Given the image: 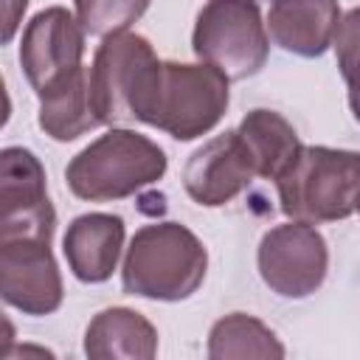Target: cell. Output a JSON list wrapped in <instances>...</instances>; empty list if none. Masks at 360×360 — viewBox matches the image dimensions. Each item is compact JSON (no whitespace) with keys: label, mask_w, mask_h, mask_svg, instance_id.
<instances>
[{"label":"cell","mask_w":360,"mask_h":360,"mask_svg":"<svg viewBox=\"0 0 360 360\" xmlns=\"http://www.w3.org/2000/svg\"><path fill=\"white\" fill-rule=\"evenodd\" d=\"M163 62L152 42L135 31L110 34L96 48L90 76V104L101 124H152Z\"/></svg>","instance_id":"1"},{"label":"cell","mask_w":360,"mask_h":360,"mask_svg":"<svg viewBox=\"0 0 360 360\" xmlns=\"http://www.w3.org/2000/svg\"><path fill=\"white\" fill-rule=\"evenodd\" d=\"M208 273V250L200 236L180 222H152L135 231L121 264L127 295L149 301H186Z\"/></svg>","instance_id":"2"},{"label":"cell","mask_w":360,"mask_h":360,"mask_svg":"<svg viewBox=\"0 0 360 360\" xmlns=\"http://www.w3.org/2000/svg\"><path fill=\"white\" fill-rule=\"evenodd\" d=\"M169 169L166 152L129 127H110L65 169L68 188L84 202H112L158 183Z\"/></svg>","instance_id":"3"},{"label":"cell","mask_w":360,"mask_h":360,"mask_svg":"<svg viewBox=\"0 0 360 360\" xmlns=\"http://www.w3.org/2000/svg\"><path fill=\"white\" fill-rule=\"evenodd\" d=\"M276 188L287 219L309 225L346 219L360 211V152L304 146Z\"/></svg>","instance_id":"4"},{"label":"cell","mask_w":360,"mask_h":360,"mask_svg":"<svg viewBox=\"0 0 360 360\" xmlns=\"http://www.w3.org/2000/svg\"><path fill=\"white\" fill-rule=\"evenodd\" d=\"M191 51L231 82L256 76L270 53L267 22L256 0H205L191 31Z\"/></svg>","instance_id":"5"},{"label":"cell","mask_w":360,"mask_h":360,"mask_svg":"<svg viewBox=\"0 0 360 360\" xmlns=\"http://www.w3.org/2000/svg\"><path fill=\"white\" fill-rule=\"evenodd\" d=\"M231 104V79L205 62H163L155 101V129L174 141L208 135Z\"/></svg>","instance_id":"6"},{"label":"cell","mask_w":360,"mask_h":360,"mask_svg":"<svg viewBox=\"0 0 360 360\" xmlns=\"http://www.w3.org/2000/svg\"><path fill=\"white\" fill-rule=\"evenodd\" d=\"M256 264L270 292L298 301L321 290L326 281L329 248L315 225L290 219L262 236Z\"/></svg>","instance_id":"7"},{"label":"cell","mask_w":360,"mask_h":360,"mask_svg":"<svg viewBox=\"0 0 360 360\" xmlns=\"http://www.w3.org/2000/svg\"><path fill=\"white\" fill-rule=\"evenodd\" d=\"M84 37L87 31L82 28L76 11H68L65 6H48L25 22L20 65L37 98L84 68Z\"/></svg>","instance_id":"8"},{"label":"cell","mask_w":360,"mask_h":360,"mask_svg":"<svg viewBox=\"0 0 360 360\" xmlns=\"http://www.w3.org/2000/svg\"><path fill=\"white\" fill-rule=\"evenodd\" d=\"M45 169L25 146L0 152V239H51L56 211Z\"/></svg>","instance_id":"9"},{"label":"cell","mask_w":360,"mask_h":360,"mask_svg":"<svg viewBox=\"0 0 360 360\" xmlns=\"http://www.w3.org/2000/svg\"><path fill=\"white\" fill-rule=\"evenodd\" d=\"M0 295L34 318L62 307L65 287L51 239H0Z\"/></svg>","instance_id":"10"},{"label":"cell","mask_w":360,"mask_h":360,"mask_svg":"<svg viewBox=\"0 0 360 360\" xmlns=\"http://www.w3.org/2000/svg\"><path fill=\"white\" fill-rule=\"evenodd\" d=\"M253 177L256 169L239 132L228 129L191 152L183 169V188L197 205L219 208L239 197Z\"/></svg>","instance_id":"11"},{"label":"cell","mask_w":360,"mask_h":360,"mask_svg":"<svg viewBox=\"0 0 360 360\" xmlns=\"http://www.w3.org/2000/svg\"><path fill=\"white\" fill-rule=\"evenodd\" d=\"M340 17L338 0H270L264 22L273 45L287 53L315 59L332 48Z\"/></svg>","instance_id":"12"},{"label":"cell","mask_w":360,"mask_h":360,"mask_svg":"<svg viewBox=\"0 0 360 360\" xmlns=\"http://www.w3.org/2000/svg\"><path fill=\"white\" fill-rule=\"evenodd\" d=\"M127 225L118 214L90 211L76 217L62 239V250L70 273L84 284L107 281L121 259Z\"/></svg>","instance_id":"13"},{"label":"cell","mask_w":360,"mask_h":360,"mask_svg":"<svg viewBox=\"0 0 360 360\" xmlns=\"http://www.w3.org/2000/svg\"><path fill=\"white\" fill-rule=\"evenodd\" d=\"M84 354L90 360H152L158 354V329L138 309L107 307L84 329Z\"/></svg>","instance_id":"14"},{"label":"cell","mask_w":360,"mask_h":360,"mask_svg":"<svg viewBox=\"0 0 360 360\" xmlns=\"http://www.w3.org/2000/svg\"><path fill=\"white\" fill-rule=\"evenodd\" d=\"M236 132L253 160L256 177H264V180H278L304 149L295 127L281 112L264 110V107L250 110L239 121Z\"/></svg>","instance_id":"15"},{"label":"cell","mask_w":360,"mask_h":360,"mask_svg":"<svg viewBox=\"0 0 360 360\" xmlns=\"http://www.w3.org/2000/svg\"><path fill=\"white\" fill-rule=\"evenodd\" d=\"M37 124H39V129L48 138H53L59 143L76 141L84 132L101 127V121L96 118L93 104H90V76H87V68H79L73 76L59 82L45 96H39Z\"/></svg>","instance_id":"16"},{"label":"cell","mask_w":360,"mask_h":360,"mask_svg":"<svg viewBox=\"0 0 360 360\" xmlns=\"http://www.w3.org/2000/svg\"><path fill=\"white\" fill-rule=\"evenodd\" d=\"M287 354L276 332L248 312L219 318L208 332L211 360H281Z\"/></svg>","instance_id":"17"},{"label":"cell","mask_w":360,"mask_h":360,"mask_svg":"<svg viewBox=\"0 0 360 360\" xmlns=\"http://www.w3.org/2000/svg\"><path fill=\"white\" fill-rule=\"evenodd\" d=\"M152 0H73V11L87 37H110L129 31Z\"/></svg>","instance_id":"18"},{"label":"cell","mask_w":360,"mask_h":360,"mask_svg":"<svg viewBox=\"0 0 360 360\" xmlns=\"http://www.w3.org/2000/svg\"><path fill=\"white\" fill-rule=\"evenodd\" d=\"M332 48L346 87L360 90V6H354L340 17Z\"/></svg>","instance_id":"19"},{"label":"cell","mask_w":360,"mask_h":360,"mask_svg":"<svg viewBox=\"0 0 360 360\" xmlns=\"http://www.w3.org/2000/svg\"><path fill=\"white\" fill-rule=\"evenodd\" d=\"M25 8H28V0H3V42L14 39Z\"/></svg>","instance_id":"20"},{"label":"cell","mask_w":360,"mask_h":360,"mask_svg":"<svg viewBox=\"0 0 360 360\" xmlns=\"http://www.w3.org/2000/svg\"><path fill=\"white\" fill-rule=\"evenodd\" d=\"M349 107H352L354 121L360 124V90H349Z\"/></svg>","instance_id":"21"}]
</instances>
